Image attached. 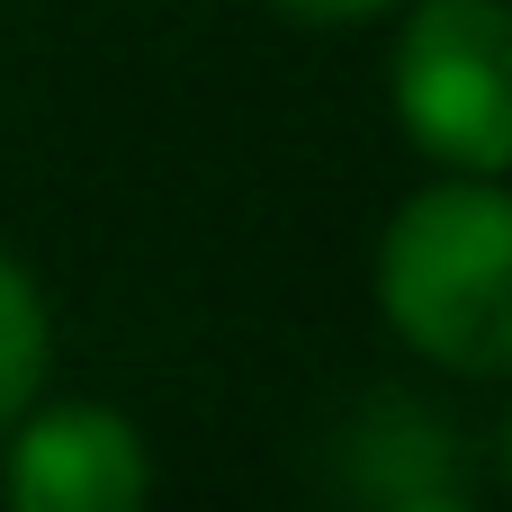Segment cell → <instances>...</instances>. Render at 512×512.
Returning a JSON list of instances; mask_svg holds the SVG:
<instances>
[{
	"instance_id": "277c9868",
	"label": "cell",
	"mask_w": 512,
	"mask_h": 512,
	"mask_svg": "<svg viewBox=\"0 0 512 512\" xmlns=\"http://www.w3.org/2000/svg\"><path fill=\"white\" fill-rule=\"evenodd\" d=\"M333 486L351 504H396V512H459L477 495L468 450L441 414L414 396H360L351 423L333 432Z\"/></svg>"
},
{
	"instance_id": "3957f363",
	"label": "cell",
	"mask_w": 512,
	"mask_h": 512,
	"mask_svg": "<svg viewBox=\"0 0 512 512\" xmlns=\"http://www.w3.org/2000/svg\"><path fill=\"white\" fill-rule=\"evenodd\" d=\"M153 486V459L126 414L108 405H54L9 441L0 495L18 512H135Z\"/></svg>"
},
{
	"instance_id": "52a82bcc",
	"label": "cell",
	"mask_w": 512,
	"mask_h": 512,
	"mask_svg": "<svg viewBox=\"0 0 512 512\" xmlns=\"http://www.w3.org/2000/svg\"><path fill=\"white\" fill-rule=\"evenodd\" d=\"M495 459H504V486H512V423H504V450H495Z\"/></svg>"
},
{
	"instance_id": "7a4b0ae2",
	"label": "cell",
	"mask_w": 512,
	"mask_h": 512,
	"mask_svg": "<svg viewBox=\"0 0 512 512\" xmlns=\"http://www.w3.org/2000/svg\"><path fill=\"white\" fill-rule=\"evenodd\" d=\"M396 117L450 171H512V0H423L405 18Z\"/></svg>"
},
{
	"instance_id": "8992f818",
	"label": "cell",
	"mask_w": 512,
	"mask_h": 512,
	"mask_svg": "<svg viewBox=\"0 0 512 512\" xmlns=\"http://www.w3.org/2000/svg\"><path fill=\"white\" fill-rule=\"evenodd\" d=\"M279 18H297V27H360V18H378V9H396V0H270Z\"/></svg>"
},
{
	"instance_id": "5b68a950",
	"label": "cell",
	"mask_w": 512,
	"mask_h": 512,
	"mask_svg": "<svg viewBox=\"0 0 512 512\" xmlns=\"http://www.w3.org/2000/svg\"><path fill=\"white\" fill-rule=\"evenodd\" d=\"M45 351H54L45 297H36V279L0 252V432L27 414V396H36V378H45Z\"/></svg>"
},
{
	"instance_id": "6da1fadb",
	"label": "cell",
	"mask_w": 512,
	"mask_h": 512,
	"mask_svg": "<svg viewBox=\"0 0 512 512\" xmlns=\"http://www.w3.org/2000/svg\"><path fill=\"white\" fill-rule=\"evenodd\" d=\"M387 324L459 378H512V189L441 180L396 207L378 243Z\"/></svg>"
}]
</instances>
